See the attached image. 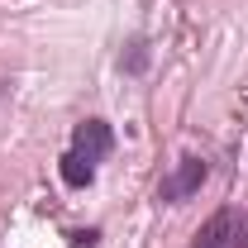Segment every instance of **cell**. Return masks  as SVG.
Masks as SVG:
<instances>
[{
    "instance_id": "4",
    "label": "cell",
    "mask_w": 248,
    "mask_h": 248,
    "mask_svg": "<svg viewBox=\"0 0 248 248\" xmlns=\"http://www.w3.org/2000/svg\"><path fill=\"white\" fill-rule=\"evenodd\" d=\"M58 177L72 186V191H86V186L95 182V162H86L81 153H72V148H67V153H62V162H58Z\"/></svg>"
},
{
    "instance_id": "3",
    "label": "cell",
    "mask_w": 248,
    "mask_h": 248,
    "mask_svg": "<svg viewBox=\"0 0 248 248\" xmlns=\"http://www.w3.org/2000/svg\"><path fill=\"white\" fill-rule=\"evenodd\" d=\"M115 148V129L105 120H81L72 129V153H81L86 162H100V157H110Z\"/></svg>"
},
{
    "instance_id": "2",
    "label": "cell",
    "mask_w": 248,
    "mask_h": 248,
    "mask_svg": "<svg viewBox=\"0 0 248 248\" xmlns=\"http://www.w3.org/2000/svg\"><path fill=\"white\" fill-rule=\"evenodd\" d=\"M191 248H248V215L234 210V205L215 210V215L196 229V244Z\"/></svg>"
},
{
    "instance_id": "1",
    "label": "cell",
    "mask_w": 248,
    "mask_h": 248,
    "mask_svg": "<svg viewBox=\"0 0 248 248\" xmlns=\"http://www.w3.org/2000/svg\"><path fill=\"white\" fill-rule=\"evenodd\" d=\"M205 177H210V162L201 153H186L182 162L157 182V201H162V205H182V201H191V196L205 186Z\"/></svg>"
},
{
    "instance_id": "5",
    "label": "cell",
    "mask_w": 248,
    "mask_h": 248,
    "mask_svg": "<svg viewBox=\"0 0 248 248\" xmlns=\"http://www.w3.org/2000/svg\"><path fill=\"white\" fill-rule=\"evenodd\" d=\"M120 67H124V72H143V67H148V43H143V38H134V43H129V53L120 58Z\"/></svg>"
},
{
    "instance_id": "6",
    "label": "cell",
    "mask_w": 248,
    "mask_h": 248,
    "mask_svg": "<svg viewBox=\"0 0 248 248\" xmlns=\"http://www.w3.org/2000/svg\"><path fill=\"white\" fill-rule=\"evenodd\" d=\"M67 244L72 248H100V229H72Z\"/></svg>"
}]
</instances>
